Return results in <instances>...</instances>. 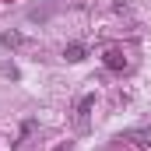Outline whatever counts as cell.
Masks as SVG:
<instances>
[{
	"label": "cell",
	"instance_id": "cell-6",
	"mask_svg": "<svg viewBox=\"0 0 151 151\" xmlns=\"http://www.w3.org/2000/svg\"><path fill=\"white\" fill-rule=\"evenodd\" d=\"M21 42H25L21 32H4V35H0V46H7V49H18Z\"/></svg>",
	"mask_w": 151,
	"mask_h": 151
},
{
	"label": "cell",
	"instance_id": "cell-3",
	"mask_svg": "<svg viewBox=\"0 0 151 151\" xmlns=\"http://www.w3.org/2000/svg\"><path fill=\"white\" fill-rule=\"evenodd\" d=\"M102 63H106L109 70H123V67H127V56H123L119 49H106V53H102Z\"/></svg>",
	"mask_w": 151,
	"mask_h": 151
},
{
	"label": "cell",
	"instance_id": "cell-2",
	"mask_svg": "<svg viewBox=\"0 0 151 151\" xmlns=\"http://www.w3.org/2000/svg\"><path fill=\"white\" fill-rule=\"evenodd\" d=\"M119 141H130L137 148H151V127H130V130L119 134Z\"/></svg>",
	"mask_w": 151,
	"mask_h": 151
},
{
	"label": "cell",
	"instance_id": "cell-8",
	"mask_svg": "<svg viewBox=\"0 0 151 151\" xmlns=\"http://www.w3.org/2000/svg\"><path fill=\"white\" fill-rule=\"evenodd\" d=\"M39 4H46V0H39Z\"/></svg>",
	"mask_w": 151,
	"mask_h": 151
},
{
	"label": "cell",
	"instance_id": "cell-1",
	"mask_svg": "<svg viewBox=\"0 0 151 151\" xmlns=\"http://www.w3.org/2000/svg\"><path fill=\"white\" fill-rule=\"evenodd\" d=\"M91 109H95V91H88V95H81V102H77V130H88V123H91Z\"/></svg>",
	"mask_w": 151,
	"mask_h": 151
},
{
	"label": "cell",
	"instance_id": "cell-7",
	"mask_svg": "<svg viewBox=\"0 0 151 151\" xmlns=\"http://www.w3.org/2000/svg\"><path fill=\"white\" fill-rule=\"evenodd\" d=\"M56 151H70V141H67V144H60V148H56Z\"/></svg>",
	"mask_w": 151,
	"mask_h": 151
},
{
	"label": "cell",
	"instance_id": "cell-4",
	"mask_svg": "<svg viewBox=\"0 0 151 151\" xmlns=\"http://www.w3.org/2000/svg\"><path fill=\"white\" fill-rule=\"evenodd\" d=\"M63 56H67L70 63H81V60L88 56V46H84V42H70V46L63 49Z\"/></svg>",
	"mask_w": 151,
	"mask_h": 151
},
{
	"label": "cell",
	"instance_id": "cell-5",
	"mask_svg": "<svg viewBox=\"0 0 151 151\" xmlns=\"http://www.w3.org/2000/svg\"><path fill=\"white\" fill-rule=\"evenodd\" d=\"M35 130H39V123H35V119H25V123H21V137L14 141V148H21V144H25V141H28Z\"/></svg>",
	"mask_w": 151,
	"mask_h": 151
}]
</instances>
